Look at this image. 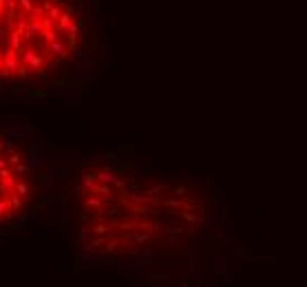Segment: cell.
Returning <instances> with one entry per match:
<instances>
[{
  "instance_id": "obj_1",
  "label": "cell",
  "mask_w": 307,
  "mask_h": 287,
  "mask_svg": "<svg viewBox=\"0 0 307 287\" xmlns=\"http://www.w3.org/2000/svg\"><path fill=\"white\" fill-rule=\"evenodd\" d=\"M97 20V0H0V88L40 86L77 69Z\"/></svg>"
}]
</instances>
